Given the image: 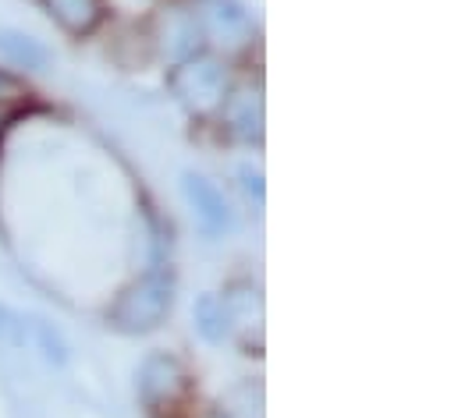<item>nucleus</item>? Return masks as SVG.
<instances>
[{
	"instance_id": "0eeeda50",
	"label": "nucleus",
	"mask_w": 458,
	"mask_h": 418,
	"mask_svg": "<svg viewBox=\"0 0 458 418\" xmlns=\"http://www.w3.org/2000/svg\"><path fill=\"white\" fill-rule=\"evenodd\" d=\"M0 50L7 54V61H11L14 68H25V71H43L47 61H50V54H47L43 43H36L32 36L11 32V29L0 32Z\"/></svg>"
},
{
	"instance_id": "f03ea898",
	"label": "nucleus",
	"mask_w": 458,
	"mask_h": 418,
	"mask_svg": "<svg viewBox=\"0 0 458 418\" xmlns=\"http://www.w3.org/2000/svg\"><path fill=\"white\" fill-rule=\"evenodd\" d=\"M167 86L174 93V100L185 106L189 113L196 117H214L225 96L231 89V79H228V64L214 54H189L182 57L171 75H167Z\"/></svg>"
},
{
	"instance_id": "f257e3e1",
	"label": "nucleus",
	"mask_w": 458,
	"mask_h": 418,
	"mask_svg": "<svg viewBox=\"0 0 458 418\" xmlns=\"http://www.w3.org/2000/svg\"><path fill=\"white\" fill-rule=\"evenodd\" d=\"M174 305V277L167 270H146L131 277L107 305V326L124 337L153 333L167 322Z\"/></svg>"
},
{
	"instance_id": "9b49d317",
	"label": "nucleus",
	"mask_w": 458,
	"mask_h": 418,
	"mask_svg": "<svg viewBox=\"0 0 458 418\" xmlns=\"http://www.w3.org/2000/svg\"><path fill=\"white\" fill-rule=\"evenodd\" d=\"M21 96H29L25 82H21L18 75H11V71L0 68V104H14V100H21Z\"/></svg>"
},
{
	"instance_id": "423d86ee",
	"label": "nucleus",
	"mask_w": 458,
	"mask_h": 418,
	"mask_svg": "<svg viewBox=\"0 0 458 418\" xmlns=\"http://www.w3.org/2000/svg\"><path fill=\"white\" fill-rule=\"evenodd\" d=\"M43 11L50 14V21L61 32H68L75 39L93 36L107 18V4L104 0H43Z\"/></svg>"
},
{
	"instance_id": "9d476101",
	"label": "nucleus",
	"mask_w": 458,
	"mask_h": 418,
	"mask_svg": "<svg viewBox=\"0 0 458 418\" xmlns=\"http://www.w3.org/2000/svg\"><path fill=\"white\" fill-rule=\"evenodd\" d=\"M107 11H117V14H128V18H146L149 11L160 7V0H104Z\"/></svg>"
},
{
	"instance_id": "7ed1b4c3",
	"label": "nucleus",
	"mask_w": 458,
	"mask_h": 418,
	"mask_svg": "<svg viewBox=\"0 0 458 418\" xmlns=\"http://www.w3.org/2000/svg\"><path fill=\"white\" fill-rule=\"evenodd\" d=\"M135 390H139V401L146 405V412H171V408L185 405L192 383H189L185 365L174 355L153 351L142 358V365L135 372Z\"/></svg>"
},
{
	"instance_id": "39448f33",
	"label": "nucleus",
	"mask_w": 458,
	"mask_h": 418,
	"mask_svg": "<svg viewBox=\"0 0 458 418\" xmlns=\"http://www.w3.org/2000/svg\"><path fill=\"white\" fill-rule=\"evenodd\" d=\"M217 117L225 121V131L234 142L252 146L263 138V100H259V89L252 86H231Z\"/></svg>"
},
{
	"instance_id": "1a4fd4ad",
	"label": "nucleus",
	"mask_w": 458,
	"mask_h": 418,
	"mask_svg": "<svg viewBox=\"0 0 458 418\" xmlns=\"http://www.w3.org/2000/svg\"><path fill=\"white\" fill-rule=\"evenodd\" d=\"M32 330H36V344H39V351L47 355V362L64 365V362H68V344H64L61 330L50 326V322H32Z\"/></svg>"
},
{
	"instance_id": "6e6552de",
	"label": "nucleus",
	"mask_w": 458,
	"mask_h": 418,
	"mask_svg": "<svg viewBox=\"0 0 458 418\" xmlns=\"http://www.w3.org/2000/svg\"><path fill=\"white\" fill-rule=\"evenodd\" d=\"M192 319H196V330L207 344H225L228 340V313H225V302L217 295H199L196 305H192Z\"/></svg>"
},
{
	"instance_id": "20e7f679",
	"label": "nucleus",
	"mask_w": 458,
	"mask_h": 418,
	"mask_svg": "<svg viewBox=\"0 0 458 418\" xmlns=\"http://www.w3.org/2000/svg\"><path fill=\"white\" fill-rule=\"evenodd\" d=\"M182 196H185V203L192 209L196 223L207 234H228V230H234V209L228 206L225 192L210 178L185 171L182 174Z\"/></svg>"
}]
</instances>
